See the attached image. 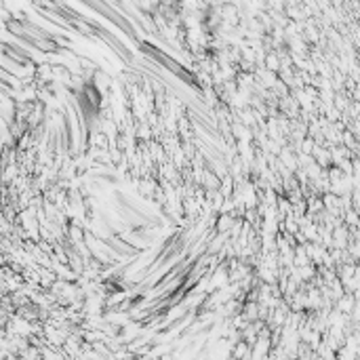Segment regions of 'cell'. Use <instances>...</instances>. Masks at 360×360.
Returning a JSON list of instances; mask_svg holds the SVG:
<instances>
[{"mask_svg": "<svg viewBox=\"0 0 360 360\" xmlns=\"http://www.w3.org/2000/svg\"><path fill=\"white\" fill-rule=\"evenodd\" d=\"M261 68L267 70V72H272V74H278V70H280V59H278V55H276L274 51H267V53L263 55Z\"/></svg>", "mask_w": 360, "mask_h": 360, "instance_id": "1", "label": "cell"}, {"mask_svg": "<svg viewBox=\"0 0 360 360\" xmlns=\"http://www.w3.org/2000/svg\"><path fill=\"white\" fill-rule=\"evenodd\" d=\"M249 354H251V345H246L244 341H236V343L232 345L230 358H232V360H242V358H246Z\"/></svg>", "mask_w": 360, "mask_h": 360, "instance_id": "2", "label": "cell"}]
</instances>
